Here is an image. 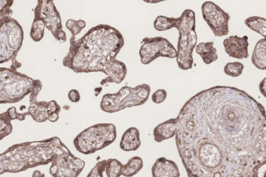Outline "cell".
<instances>
[{
    "label": "cell",
    "instance_id": "27",
    "mask_svg": "<svg viewBox=\"0 0 266 177\" xmlns=\"http://www.w3.org/2000/svg\"><path fill=\"white\" fill-rule=\"evenodd\" d=\"M33 177H45L44 174H42L39 171H36L33 174Z\"/></svg>",
    "mask_w": 266,
    "mask_h": 177
},
{
    "label": "cell",
    "instance_id": "25",
    "mask_svg": "<svg viewBox=\"0 0 266 177\" xmlns=\"http://www.w3.org/2000/svg\"><path fill=\"white\" fill-rule=\"evenodd\" d=\"M69 100L73 103H78L80 101V95L77 90H71L68 94Z\"/></svg>",
    "mask_w": 266,
    "mask_h": 177
},
{
    "label": "cell",
    "instance_id": "21",
    "mask_svg": "<svg viewBox=\"0 0 266 177\" xmlns=\"http://www.w3.org/2000/svg\"><path fill=\"white\" fill-rule=\"evenodd\" d=\"M244 65L239 62L229 63L224 68V72L226 74L233 77H238L242 73Z\"/></svg>",
    "mask_w": 266,
    "mask_h": 177
},
{
    "label": "cell",
    "instance_id": "18",
    "mask_svg": "<svg viewBox=\"0 0 266 177\" xmlns=\"http://www.w3.org/2000/svg\"><path fill=\"white\" fill-rule=\"evenodd\" d=\"M124 165L115 159L107 160L105 172L108 177H120L122 175Z\"/></svg>",
    "mask_w": 266,
    "mask_h": 177
},
{
    "label": "cell",
    "instance_id": "2",
    "mask_svg": "<svg viewBox=\"0 0 266 177\" xmlns=\"http://www.w3.org/2000/svg\"><path fill=\"white\" fill-rule=\"evenodd\" d=\"M124 45L123 37L115 29L106 25L93 28L77 41H73L64 66L76 72L103 71L109 75L101 84H119L124 79L126 69L115 57Z\"/></svg>",
    "mask_w": 266,
    "mask_h": 177
},
{
    "label": "cell",
    "instance_id": "26",
    "mask_svg": "<svg viewBox=\"0 0 266 177\" xmlns=\"http://www.w3.org/2000/svg\"><path fill=\"white\" fill-rule=\"evenodd\" d=\"M260 90L262 95H264L265 97H266V77L264 78V80H262V81L261 82L260 84Z\"/></svg>",
    "mask_w": 266,
    "mask_h": 177
},
{
    "label": "cell",
    "instance_id": "19",
    "mask_svg": "<svg viewBox=\"0 0 266 177\" xmlns=\"http://www.w3.org/2000/svg\"><path fill=\"white\" fill-rule=\"evenodd\" d=\"M175 23L176 18L174 17L159 16L154 22V27L157 31L164 32L175 28Z\"/></svg>",
    "mask_w": 266,
    "mask_h": 177
},
{
    "label": "cell",
    "instance_id": "20",
    "mask_svg": "<svg viewBox=\"0 0 266 177\" xmlns=\"http://www.w3.org/2000/svg\"><path fill=\"white\" fill-rule=\"evenodd\" d=\"M11 121L8 115L5 117L0 116V141L12 133L13 128Z\"/></svg>",
    "mask_w": 266,
    "mask_h": 177
},
{
    "label": "cell",
    "instance_id": "6",
    "mask_svg": "<svg viewBox=\"0 0 266 177\" xmlns=\"http://www.w3.org/2000/svg\"><path fill=\"white\" fill-rule=\"evenodd\" d=\"M151 88L144 84L134 88L124 86L115 94L105 95L101 103V109L113 113L134 106H141L149 100Z\"/></svg>",
    "mask_w": 266,
    "mask_h": 177
},
{
    "label": "cell",
    "instance_id": "22",
    "mask_svg": "<svg viewBox=\"0 0 266 177\" xmlns=\"http://www.w3.org/2000/svg\"><path fill=\"white\" fill-rule=\"evenodd\" d=\"M66 25L69 30L72 32L73 35L75 36L79 34L82 29L84 28L86 24L83 21L70 20L67 21Z\"/></svg>",
    "mask_w": 266,
    "mask_h": 177
},
{
    "label": "cell",
    "instance_id": "28",
    "mask_svg": "<svg viewBox=\"0 0 266 177\" xmlns=\"http://www.w3.org/2000/svg\"><path fill=\"white\" fill-rule=\"evenodd\" d=\"M188 177H197L192 175H188Z\"/></svg>",
    "mask_w": 266,
    "mask_h": 177
},
{
    "label": "cell",
    "instance_id": "11",
    "mask_svg": "<svg viewBox=\"0 0 266 177\" xmlns=\"http://www.w3.org/2000/svg\"><path fill=\"white\" fill-rule=\"evenodd\" d=\"M152 177H180L178 166L165 157L157 159L152 169Z\"/></svg>",
    "mask_w": 266,
    "mask_h": 177
},
{
    "label": "cell",
    "instance_id": "16",
    "mask_svg": "<svg viewBox=\"0 0 266 177\" xmlns=\"http://www.w3.org/2000/svg\"><path fill=\"white\" fill-rule=\"evenodd\" d=\"M144 166V162L139 156L132 157L124 165L122 175L125 177H132L139 173Z\"/></svg>",
    "mask_w": 266,
    "mask_h": 177
},
{
    "label": "cell",
    "instance_id": "15",
    "mask_svg": "<svg viewBox=\"0 0 266 177\" xmlns=\"http://www.w3.org/2000/svg\"><path fill=\"white\" fill-rule=\"evenodd\" d=\"M253 64L259 70H266V38H264L256 43L251 58Z\"/></svg>",
    "mask_w": 266,
    "mask_h": 177
},
{
    "label": "cell",
    "instance_id": "23",
    "mask_svg": "<svg viewBox=\"0 0 266 177\" xmlns=\"http://www.w3.org/2000/svg\"><path fill=\"white\" fill-rule=\"evenodd\" d=\"M107 160H104L96 163L87 177H104Z\"/></svg>",
    "mask_w": 266,
    "mask_h": 177
},
{
    "label": "cell",
    "instance_id": "3",
    "mask_svg": "<svg viewBox=\"0 0 266 177\" xmlns=\"http://www.w3.org/2000/svg\"><path fill=\"white\" fill-rule=\"evenodd\" d=\"M64 144L58 137H54L14 144L0 154V175L22 172L52 163Z\"/></svg>",
    "mask_w": 266,
    "mask_h": 177
},
{
    "label": "cell",
    "instance_id": "9",
    "mask_svg": "<svg viewBox=\"0 0 266 177\" xmlns=\"http://www.w3.org/2000/svg\"><path fill=\"white\" fill-rule=\"evenodd\" d=\"M202 12L205 21L215 36L222 37L229 34L230 16L228 13L211 1H207L202 4Z\"/></svg>",
    "mask_w": 266,
    "mask_h": 177
},
{
    "label": "cell",
    "instance_id": "5",
    "mask_svg": "<svg viewBox=\"0 0 266 177\" xmlns=\"http://www.w3.org/2000/svg\"><path fill=\"white\" fill-rule=\"evenodd\" d=\"M116 138L114 124L100 123L84 130L75 138L73 142L78 152L90 155L110 145Z\"/></svg>",
    "mask_w": 266,
    "mask_h": 177
},
{
    "label": "cell",
    "instance_id": "8",
    "mask_svg": "<svg viewBox=\"0 0 266 177\" xmlns=\"http://www.w3.org/2000/svg\"><path fill=\"white\" fill-rule=\"evenodd\" d=\"M140 55L144 65L151 63L159 57L171 59L176 58L177 50L167 39L157 36L146 37L143 40Z\"/></svg>",
    "mask_w": 266,
    "mask_h": 177
},
{
    "label": "cell",
    "instance_id": "12",
    "mask_svg": "<svg viewBox=\"0 0 266 177\" xmlns=\"http://www.w3.org/2000/svg\"><path fill=\"white\" fill-rule=\"evenodd\" d=\"M141 145L140 131L134 127L129 128L124 132L120 143L121 149L126 152L136 151Z\"/></svg>",
    "mask_w": 266,
    "mask_h": 177
},
{
    "label": "cell",
    "instance_id": "14",
    "mask_svg": "<svg viewBox=\"0 0 266 177\" xmlns=\"http://www.w3.org/2000/svg\"><path fill=\"white\" fill-rule=\"evenodd\" d=\"M213 42L201 43L195 46V51L206 65H210L218 60V51Z\"/></svg>",
    "mask_w": 266,
    "mask_h": 177
},
{
    "label": "cell",
    "instance_id": "4",
    "mask_svg": "<svg viewBox=\"0 0 266 177\" xmlns=\"http://www.w3.org/2000/svg\"><path fill=\"white\" fill-rule=\"evenodd\" d=\"M175 28L180 35L176 56L177 64L181 70H191L193 64V51L198 41L194 12L191 9H186L179 18H176Z\"/></svg>",
    "mask_w": 266,
    "mask_h": 177
},
{
    "label": "cell",
    "instance_id": "10",
    "mask_svg": "<svg viewBox=\"0 0 266 177\" xmlns=\"http://www.w3.org/2000/svg\"><path fill=\"white\" fill-rule=\"evenodd\" d=\"M249 37L245 35L239 37L233 35L225 39L223 44L225 51L229 57L239 59H247L249 57L248 53Z\"/></svg>",
    "mask_w": 266,
    "mask_h": 177
},
{
    "label": "cell",
    "instance_id": "17",
    "mask_svg": "<svg viewBox=\"0 0 266 177\" xmlns=\"http://www.w3.org/2000/svg\"><path fill=\"white\" fill-rule=\"evenodd\" d=\"M244 23L252 31L266 38V19L258 16H252L245 19Z\"/></svg>",
    "mask_w": 266,
    "mask_h": 177
},
{
    "label": "cell",
    "instance_id": "1",
    "mask_svg": "<svg viewBox=\"0 0 266 177\" xmlns=\"http://www.w3.org/2000/svg\"><path fill=\"white\" fill-rule=\"evenodd\" d=\"M174 119L187 175L259 177L266 163V112L248 93L211 87L191 97Z\"/></svg>",
    "mask_w": 266,
    "mask_h": 177
},
{
    "label": "cell",
    "instance_id": "13",
    "mask_svg": "<svg viewBox=\"0 0 266 177\" xmlns=\"http://www.w3.org/2000/svg\"><path fill=\"white\" fill-rule=\"evenodd\" d=\"M177 128L174 119L166 121L157 126L153 131L155 142L160 143L172 139L176 134Z\"/></svg>",
    "mask_w": 266,
    "mask_h": 177
},
{
    "label": "cell",
    "instance_id": "24",
    "mask_svg": "<svg viewBox=\"0 0 266 177\" xmlns=\"http://www.w3.org/2000/svg\"><path fill=\"white\" fill-rule=\"evenodd\" d=\"M167 97V93L164 90H158L154 93L152 96L153 103L159 104L163 103Z\"/></svg>",
    "mask_w": 266,
    "mask_h": 177
},
{
    "label": "cell",
    "instance_id": "7",
    "mask_svg": "<svg viewBox=\"0 0 266 177\" xmlns=\"http://www.w3.org/2000/svg\"><path fill=\"white\" fill-rule=\"evenodd\" d=\"M85 166V162L75 156L64 144L52 163L50 173L53 177H77Z\"/></svg>",
    "mask_w": 266,
    "mask_h": 177
}]
</instances>
